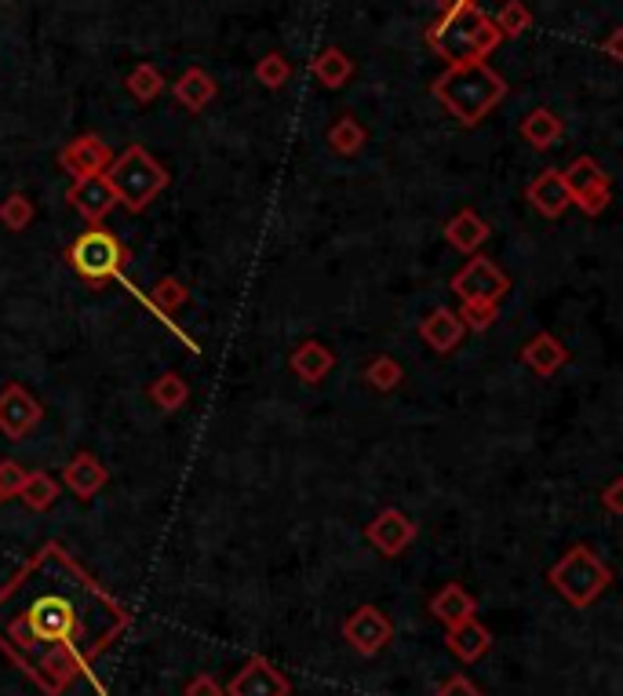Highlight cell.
Masks as SVG:
<instances>
[{"mask_svg":"<svg viewBox=\"0 0 623 696\" xmlns=\"http://www.w3.org/2000/svg\"><path fill=\"white\" fill-rule=\"evenodd\" d=\"M128 624L125 605L99 588L62 544H44L0 588V653L48 696H59L81 675L106 696L92 675V660L103 657Z\"/></svg>","mask_w":623,"mask_h":696,"instance_id":"cell-1","label":"cell"},{"mask_svg":"<svg viewBox=\"0 0 623 696\" xmlns=\"http://www.w3.org/2000/svg\"><path fill=\"white\" fill-rule=\"evenodd\" d=\"M504 40L474 0H441V15L430 22L427 44L434 55H441L449 66L460 62H485L496 44Z\"/></svg>","mask_w":623,"mask_h":696,"instance_id":"cell-2","label":"cell"},{"mask_svg":"<svg viewBox=\"0 0 623 696\" xmlns=\"http://www.w3.org/2000/svg\"><path fill=\"white\" fill-rule=\"evenodd\" d=\"M430 92L460 125L471 128L499 106V98L507 95V84L488 62H460V66H449V70L430 84Z\"/></svg>","mask_w":623,"mask_h":696,"instance_id":"cell-3","label":"cell"},{"mask_svg":"<svg viewBox=\"0 0 623 696\" xmlns=\"http://www.w3.org/2000/svg\"><path fill=\"white\" fill-rule=\"evenodd\" d=\"M103 175L117 205H125L128 212H147L158 201V194L169 186V172L147 147H128L125 153H114V161H109Z\"/></svg>","mask_w":623,"mask_h":696,"instance_id":"cell-4","label":"cell"},{"mask_svg":"<svg viewBox=\"0 0 623 696\" xmlns=\"http://www.w3.org/2000/svg\"><path fill=\"white\" fill-rule=\"evenodd\" d=\"M551 583L569 605L587 610V605L613 583V572H609V566L591 547H573L569 555L551 569Z\"/></svg>","mask_w":623,"mask_h":696,"instance_id":"cell-5","label":"cell"},{"mask_svg":"<svg viewBox=\"0 0 623 696\" xmlns=\"http://www.w3.org/2000/svg\"><path fill=\"white\" fill-rule=\"evenodd\" d=\"M70 267L88 281H109V278H125V245L109 234L106 227H88L81 237L73 241L70 252H66Z\"/></svg>","mask_w":623,"mask_h":696,"instance_id":"cell-6","label":"cell"},{"mask_svg":"<svg viewBox=\"0 0 623 696\" xmlns=\"http://www.w3.org/2000/svg\"><path fill=\"white\" fill-rule=\"evenodd\" d=\"M569 201L584 208V216H602L609 201H613V179L595 158H576L569 169L562 172Z\"/></svg>","mask_w":623,"mask_h":696,"instance_id":"cell-7","label":"cell"},{"mask_svg":"<svg viewBox=\"0 0 623 696\" xmlns=\"http://www.w3.org/2000/svg\"><path fill=\"white\" fill-rule=\"evenodd\" d=\"M452 292L460 295V303L499 306V300L510 292V278L496 267L493 259L474 256L471 263H463V270L452 278Z\"/></svg>","mask_w":623,"mask_h":696,"instance_id":"cell-8","label":"cell"},{"mask_svg":"<svg viewBox=\"0 0 623 696\" xmlns=\"http://www.w3.org/2000/svg\"><path fill=\"white\" fill-rule=\"evenodd\" d=\"M343 638H347L361 657H376L383 646H391L394 624L387 620V613L376 610V605H361V610H354L347 616V624H343Z\"/></svg>","mask_w":623,"mask_h":696,"instance_id":"cell-9","label":"cell"},{"mask_svg":"<svg viewBox=\"0 0 623 696\" xmlns=\"http://www.w3.org/2000/svg\"><path fill=\"white\" fill-rule=\"evenodd\" d=\"M41 419H44L41 402L22 383H8L4 391H0V430H4L11 441L26 438Z\"/></svg>","mask_w":623,"mask_h":696,"instance_id":"cell-10","label":"cell"},{"mask_svg":"<svg viewBox=\"0 0 623 696\" xmlns=\"http://www.w3.org/2000/svg\"><path fill=\"white\" fill-rule=\"evenodd\" d=\"M114 161V150L106 147L103 139L84 131L73 142H66L59 150V169L70 175V179H84V175H103Z\"/></svg>","mask_w":623,"mask_h":696,"instance_id":"cell-11","label":"cell"},{"mask_svg":"<svg viewBox=\"0 0 623 696\" xmlns=\"http://www.w3.org/2000/svg\"><path fill=\"white\" fill-rule=\"evenodd\" d=\"M288 693H292V682L263 657H252L227 686V696H288Z\"/></svg>","mask_w":623,"mask_h":696,"instance_id":"cell-12","label":"cell"},{"mask_svg":"<svg viewBox=\"0 0 623 696\" xmlns=\"http://www.w3.org/2000/svg\"><path fill=\"white\" fill-rule=\"evenodd\" d=\"M66 201L73 205V212L84 219V223L92 227H103V219L114 212L117 197L109 190L106 175H84V179H73L70 194H66Z\"/></svg>","mask_w":623,"mask_h":696,"instance_id":"cell-13","label":"cell"},{"mask_svg":"<svg viewBox=\"0 0 623 696\" xmlns=\"http://www.w3.org/2000/svg\"><path fill=\"white\" fill-rule=\"evenodd\" d=\"M365 536H369V544L380 550V555L394 558L416 540V525H413V518L402 514L397 507H387V511L372 518V525L365 529Z\"/></svg>","mask_w":623,"mask_h":696,"instance_id":"cell-14","label":"cell"},{"mask_svg":"<svg viewBox=\"0 0 623 696\" xmlns=\"http://www.w3.org/2000/svg\"><path fill=\"white\" fill-rule=\"evenodd\" d=\"M62 482H66V489L77 496V500H92V496H99L106 489L109 471L99 463V456H92V452H77V456L66 463Z\"/></svg>","mask_w":623,"mask_h":696,"instance_id":"cell-15","label":"cell"},{"mask_svg":"<svg viewBox=\"0 0 623 696\" xmlns=\"http://www.w3.org/2000/svg\"><path fill=\"white\" fill-rule=\"evenodd\" d=\"M529 205L537 208L543 219H558L565 216V208H569V190H565V179H562V169H543L537 179L529 183Z\"/></svg>","mask_w":623,"mask_h":696,"instance_id":"cell-16","label":"cell"},{"mask_svg":"<svg viewBox=\"0 0 623 696\" xmlns=\"http://www.w3.org/2000/svg\"><path fill=\"white\" fill-rule=\"evenodd\" d=\"M463 336H466V328L460 322V314L449 311V306H438V311H430L427 317H423V325H419V339L430 350H438V353L455 350Z\"/></svg>","mask_w":623,"mask_h":696,"instance_id":"cell-17","label":"cell"},{"mask_svg":"<svg viewBox=\"0 0 623 696\" xmlns=\"http://www.w3.org/2000/svg\"><path fill=\"white\" fill-rule=\"evenodd\" d=\"M488 234H493V230H488V223L474 208H460V212L445 223V241H449L455 252H463V256H474L488 241Z\"/></svg>","mask_w":623,"mask_h":696,"instance_id":"cell-18","label":"cell"},{"mask_svg":"<svg viewBox=\"0 0 623 696\" xmlns=\"http://www.w3.org/2000/svg\"><path fill=\"white\" fill-rule=\"evenodd\" d=\"M288 364H292V372L303 383H321L332 372V364H336V353H332L325 344H318V339H307V344H299L292 350Z\"/></svg>","mask_w":623,"mask_h":696,"instance_id":"cell-19","label":"cell"},{"mask_svg":"<svg viewBox=\"0 0 623 696\" xmlns=\"http://www.w3.org/2000/svg\"><path fill=\"white\" fill-rule=\"evenodd\" d=\"M521 361H526L537 375H554L565 361H569V350H565L551 333H540L529 339L526 350H521Z\"/></svg>","mask_w":623,"mask_h":696,"instance_id":"cell-20","label":"cell"},{"mask_svg":"<svg viewBox=\"0 0 623 696\" xmlns=\"http://www.w3.org/2000/svg\"><path fill=\"white\" fill-rule=\"evenodd\" d=\"M175 98L191 109V114H201V109L216 98V81L201 70V66H191L186 73H180V81L172 84Z\"/></svg>","mask_w":623,"mask_h":696,"instance_id":"cell-21","label":"cell"},{"mask_svg":"<svg viewBox=\"0 0 623 696\" xmlns=\"http://www.w3.org/2000/svg\"><path fill=\"white\" fill-rule=\"evenodd\" d=\"M562 131H565L562 117L547 106H537L532 114H526V120H521V139L537 150H551L554 142L562 139Z\"/></svg>","mask_w":623,"mask_h":696,"instance_id":"cell-22","label":"cell"},{"mask_svg":"<svg viewBox=\"0 0 623 696\" xmlns=\"http://www.w3.org/2000/svg\"><path fill=\"white\" fill-rule=\"evenodd\" d=\"M488 646H493V635H488V627H482L471 616V620H463V624H455L449 627V649L460 660H477V657H485L488 653Z\"/></svg>","mask_w":623,"mask_h":696,"instance_id":"cell-23","label":"cell"},{"mask_svg":"<svg viewBox=\"0 0 623 696\" xmlns=\"http://www.w3.org/2000/svg\"><path fill=\"white\" fill-rule=\"evenodd\" d=\"M430 613L438 616L445 627H455L474 616V599L460 588V583H449V588H441L430 599Z\"/></svg>","mask_w":623,"mask_h":696,"instance_id":"cell-24","label":"cell"},{"mask_svg":"<svg viewBox=\"0 0 623 696\" xmlns=\"http://www.w3.org/2000/svg\"><path fill=\"white\" fill-rule=\"evenodd\" d=\"M314 77L321 88H328V92H336V88H343L354 77V62L350 55L343 48H325L314 59Z\"/></svg>","mask_w":623,"mask_h":696,"instance_id":"cell-25","label":"cell"},{"mask_svg":"<svg viewBox=\"0 0 623 696\" xmlns=\"http://www.w3.org/2000/svg\"><path fill=\"white\" fill-rule=\"evenodd\" d=\"M22 503L30 507V511H48V507L55 503V496H59V482L51 478V474L44 471H30L26 482H22Z\"/></svg>","mask_w":623,"mask_h":696,"instance_id":"cell-26","label":"cell"},{"mask_svg":"<svg viewBox=\"0 0 623 696\" xmlns=\"http://www.w3.org/2000/svg\"><path fill=\"white\" fill-rule=\"evenodd\" d=\"M369 142V131H365L354 117H339L336 125L328 128V147L339 153V158H354L361 153V147Z\"/></svg>","mask_w":623,"mask_h":696,"instance_id":"cell-27","label":"cell"},{"mask_svg":"<svg viewBox=\"0 0 623 696\" xmlns=\"http://www.w3.org/2000/svg\"><path fill=\"white\" fill-rule=\"evenodd\" d=\"M125 84H128L131 98H139V103H153V98L164 92V73L158 70V66L139 62V66H131V73L125 77Z\"/></svg>","mask_w":623,"mask_h":696,"instance_id":"cell-28","label":"cell"},{"mask_svg":"<svg viewBox=\"0 0 623 696\" xmlns=\"http://www.w3.org/2000/svg\"><path fill=\"white\" fill-rule=\"evenodd\" d=\"M150 397H153V405L164 408V413H175V408H183L186 402H191V386H186L183 375L164 372L161 380L150 386Z\"/></svg>","mask_w":623,"mask_h":696,"instance_id":"cell-29","label":"cell"},{"mask_svg":"<svg viewBox=\"0 0 623 696\" xmlns=\"http://www.w3.org/2000/svg\"><path fill=\"white\" fill-rule=\"evenodd\" d=\"M493 26L499 37H521V33L532 26V11L521 4V0H507V4H499Z\"/></svg>","mask_w":623,"mask_h":696,"instance_id":"cell-30","label":"cell"},{"mask_svg":"<svg viewBox=\"0 0 623 696\" xmlns=\"http://www.w3.org/2000/svg\"><path fill=\"white\" fill-rule=\"evenodd\" d=\"M186 295L191 292H186V285L180 278H161L158 285H153L150 303H153V311H158V317H169L186 303Z\"/></svg>","mask_w":623,"mask_h":696,"instance_id":"cell-31","label":"cell"},{"mask_svg":"<svg viewBox=\"0 0 623 696\" xmlns=\"http://www.w3.org/2000/svg\"><path fill=\"white\" fill-rule=\"evenodd\" d=\"M365 380H369L376 391H383V394H391L397 383L405 380V372H402V364H397L391 353H380V358H372L369 361V369H365Z\"/></svg>","mask_w":623,"mask_h":696,"instance_id":"cell-32","label":"cell"},{"mask_svg":"<svg viewBox=\"0 0 623 696\" xmlns=\"http://www.w3.org/2000/svg\"><path fill=\"white\" fill-rule=\"evenodd\" d=\"M288 77H292V66H288L285 55H263L259 62H255V81H259L263 88H270V92H277V88L288 84Z\"/></svg>","mask_w":623,"mask_h":696,"instance_id":"cell-33","label":"cell"},{"mask_svg":"<svg viewBox=\"0 0 623 696\" xmlns=\"http://www.w3.org/2000/svg\"><path fill=\"white\" fill-rule=\"evenodd\" d=\"M0 223L8 230H26L33 223V201L26 194H8L0 205Z\"/></svg>","mask_w":623,"mask_h":696,"instance_id":"cell-34","label":"cell"},{"mask_svg":"<svg viewBox=\"0 0 623 696\" xmlns=\"http://www.w3.org/2000/svg\"><path fill=\"white\" fill-rule=\"evenodd\" d=\"M460 322H463V328H474V333H485L488 325L496 322V306H477V303H463L460 311Z\"/></svg>","mask_w":623,"mask_h":696,"instance_id":"cell-35","label":"cell"},{"mask_svg":"<svg viewBox=\"0 0 623 696\" xmlns=\"http://www.w3.org/2000/svg\"><path fill=\"white\" fill-rule=\"evenodd\" d=\"M26 467H22V463H15V460H4L0 463V496H19V489H22V482H26Z\"/></svg>","mask_w":623,"mask_h":696,"instance_id":"cell-36","label":"cell"},{"mask_svg":"<svg viewBox=\"0 0 623 696\" xmlns=\"http://www.w3.org/2000/svg\"><path fill=\"white\" fill-rule=\"evenodd\" d=\"M438 696H485V693L474 689L463 675H455V678H449V682H445V686L438 689Z\"/></svg>","mask_w":623,"mask_h":696,"instance_id":"cell-37","label":"cell"},{"mask_svg":"<svg viewBox=\"0 0 623 696\" xmlns=\"http://www.w3.org/2000/svg\"><path fill=\"white\" fill-rule=\"evenodd\" d=\"M186 696H222V686L211 675H197L191 686H186Z\"/></svg>","mask_w":623,"mask_h":696,"instance_id":"cell-38","label":"cell"},{"mask_svg":"<svg viewBox=\"0 0 623 696\" xmlns=\"http://www.w3.org/2000/svg\"><path fill=\"white\" fill-rule=\"evenodd\" d=\"M605 507H609L613 514H623V478H616V482L605 489Z\"/></svg>","mask_w":623,"mask_h":696,"instance_id":"cell-39","label":"cell"},{"mask_svg":"<svg viewBox=\"0 0 623 696\" xmlns=\"http://www.w3.org/2000/svg\"><path fill=\"white\" fill-rule=\"evenodd\" d=\"M602 51H605L613 62L623 59V30H613V33H609V40H602Z\"/></svg>","mask_w":623,"mask_h":696,"instance_id":"cell-40","label":"cell"},{"mask_svg":"<svg viewBox=\"0 0 623 696\" xmlns=\"http://www.w3.org/2000/svg\"><path fill=\"white\" fill-rule=\"evenodd\" d=\"M0 503H4V496H0Z\"/></svg>","mask_w":623,"mask_h":696,"instance_id":"cell-41","label":"cell"}]
</instances>
